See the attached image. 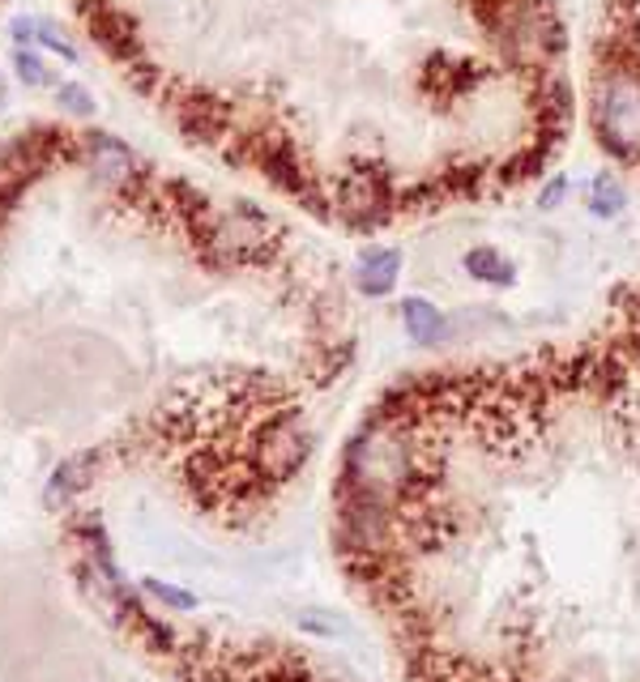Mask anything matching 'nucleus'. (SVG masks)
<instances>
[{"instance_id": "10", "label": "nucleus", "mask_w": 640, "mask_h": 682, "mask_svg": "<svg viewBox=\"0 0 640 682\" xmlns=\"http://www.w3.org/2000/svg\"><path fill=\"white\" fill-rule=\"evenodd\" d=\"M563 193H568V180L560 175V180H551V184L538 193V209H556V205L563 201Z\"/></svg>"}, {"instance_id": "4", "label": "nucleus", "mask_w": 640, "mask_h": 682, "mask_svg": "<svg viewBox=\"0 0 640 682\" xmlns=\"http://www.w3.org/2000/svg\"><path fill=\"white\" fill-rule=\"evenodd\" d=\"M461 265H466V274H470L475 281H487V286H513V261H508L500 247H491V243L470 247V252L461 256Z\"/></svg>"}, {"instance_id": "7", "label": "nucleus", "mask_w": 640, "mask_h": 682, "mask_svg": "<svg viewBox=\"0 0 640 682\" xmlns=\"http://www.w3.org/2000/svg\"><path fill=\"white\" fill-rule=\"evenodd\" d=\"M56 99H60V103H65V112H73V116H90V112H94L90 94H85L81 85H73V81H65V85L56 90Z\"/></svg>"}, {"instance_id": "8", "label": "nucleus", "mask_w": 640, "mask_h": 682, "mask_svg": "<svg viewBox=\"0 0 640 682\" xmlns=\"http://www.w3.org/2000/svg\"><path fill=\"white\" fill-rule=\"evenodd\" d=\"M13 65H18V78L26 81V85H47V69H43V60L35 51H18Z\"/></svg>"}, {"instance_id": "11", "label": "nucleus", "mask_w": 640, "mask_h": 682, "mask_svg": "<svg viewBox=\"0 0 640 682\" xmlns=\"http://www.w3.org/2000/svg\"><path fill=\"white\" fill-rule=\"evenodd\" d=\"M35 31H39V22H26V18H18V22H13V39L18 43H31L35 39Z\"/></svg>"}, {"instance_id": "5", "label": "nucleus", "mask_w": 640, "mask_h": 682, "mask_svg": "<svg viewBox=\"0 0 640 682\" xmlns=\"http://www.w3.org/2000/svg\"><path fill=\"white\" fill-rule=\"evenodd\" d=\"M85 146H90L94 171H99L103 180H128V175H133V154H128V146H121L116 137H107V132H90Z\"/></svg>"}, {"instance_id": "3", "label": "nucleus", "mask_w": 640, "mask_h": 682, "mask_svg": "<svg viewBox=\"0 0 640 682\" xmlns=\"http://www.w3.org/2000/svg\"><path fill=\"white\" fill-rule=\"evenodd\" d=\"M401 324H405V333H410L419 346H436V342L448 337V321H444V312L432 303V299H419V294L401 299Z\"/></svg>"}, {"instance_id": "2", "label": "nucleus", "mask_w": 640, "mask_h": 682, "mask_svg": "<svg viewBox=\"0 0 640 682\" xmlns=\"http://www.w3.org/2000/svg\"><path fill=\"white\" fill-rule=\"evenodd\" d=\"M401 278V252L398 247H367L355 265V286L367 299H385Z\"/></svg>"}, {"instance_id": "6", "label": "nucleus", "mask_w": 640, "mask_h": 682, "mask_svg": "<svg viewBox=\"0 0 640 682\" xmlns=\"http://www.w3.org/2000/svg\"><path fill=\"white\" fill-rule=\"evenodd\" d=\"M624 205H628L624 184H619L610 171L594 175V184H590V213H594V218H619V213H624Z\"/></svg>"}, {"instance_id": "9", "label": "nucleus", "mask_w": 640, "mask_h": 682, "mask_svg": "<svg viewBox=\"0 0 640 682\" xmlns=\"http://www.w3.org/2000/svg\"><path fill=\"white\" fill-rule=\"evenodd\" d=\"M35 39H39L43 47H52L56 56H65V60H78V51H73V43H69V39H60V35H56L52 26H39V31H35Z\"/></svg>"}, {"instance_id": "1", "label": "nucleus", "mask_w": 640, "mask_h": 682, "mask_svg": "<svg viewBox=\"0 0 640 682\" xmlns=\"http://www.w3.org/2000/svg\"><path fill=\"white\" fill-rule=\"evenodd\" d=\"M590 124L602 150L615 159H640V69L619 60L598 69L590 90Z\"/></svg>"}]
</instances>
